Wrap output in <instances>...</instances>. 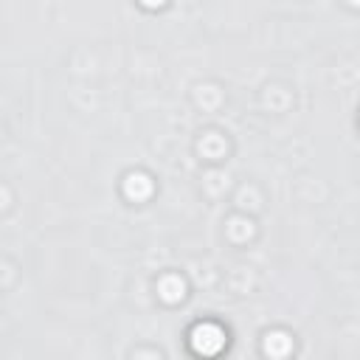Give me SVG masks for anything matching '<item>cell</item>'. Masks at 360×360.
Segmentation results:
<instances>
[{"mask_svg": "<svg viewBox=\"0 0 360 360\" xmlns=\"http://www.w3.org/2000/svg\"><path fill=\"white\" fill-rule=\"evenodd\" d=\"M225 346V332L217 326V323H197L191 329V349L202 357H211L217 354L219 349Z\"/></svg>", "mask_w": 360, "mask_h": 360, "instance_id": "6da1fadb", "label": "cell"}]
</instances>
